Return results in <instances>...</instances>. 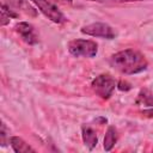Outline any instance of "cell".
<instances>
[{
	"label": "cell",
	"mask_w": 153,
	"mask_h": 153,
	"mask_svg": "<svg viewBox=\"0 0 153 153\" xmlns=\"http://www.w3.org/2000/svg\"><path fill=\"white\" fill-rule=\"evenodd\" d=\"M109 62L112 68L127 75L140 73L145 71L148 65L145 56L134 49H126L114 54Z\"/></svg>",
	"instance_id": "obj_1"
},
{
	"label": "cell",
	"mask_w": 153,
	"mask_h": 153,
	"mask_svg": "<svg viewBox=\"0 0 153 153\" xmlns=\"http://www.w3.org/2000/svg\"><path fill=\"white\" fill-rule=\"evenodd\" d=\"M68 51L75 57H94L98 53V45L91 39L76 38L67 44Z\"/></svg>",
	"instance_id": "obj_2"
},
{
	"label": "cell",
	"mask_w": 153,
	"mask_h": 153,
	"mask_svg": "<svg viewBox=\"0 0 153 153\" xmlns=\"http://www.w3.org/2000/svg\"><path fill=\"white\" fill-rule=\"evenodd\" d=\"M117 86L116 80L110 74H100L92 80L91 87L97 96L103 99H109Z\"/></svg>",
	"instance_id": "obj_3"
},
{
	"label": "cell",
	"mask_w": 153,
	"mask_h": 153,
	"mask_svg": "<svg viewBox=\"0 0 153 153\" xmlns=\"http://www.w3.org/2000/svg\"><path fill=\"white\" fill-rule=\"evenodd\" d=\"M32 4L36 5V7L51 22L56 24H62L67 22V18L65 14L57 8L55 4H53L50 0H30Z\"/></svg>",
	"instance_id": "obj_4"
},
{
	"label": "cell",
	"mask_w": 153,
	"mask_h": 153,
	"mask_svg": "<svg viewBox=\"0 0 153 153\" xmlns=\"http://www.w3.org/2000/svg\"><path fill=\"white\" fill-rule=\"evenodd\" d=\"M84 35L92 36V37H99L105 39H114L116 37V31L112 26H110L106 23H92L88 25H85L80 30Z\"/></svg>",
	"instance_id": "obj_5"
},
{
	"label": "cell",
	"mask_w": 153,
	"mask_h": 153,
	"mask_svg": "<svg viewBox=\"0 0 153 153\" xmlns=\"http://www.w3.org/2000/svg\"><path fill=\"white\" fill-rule=\"evenodd\" d=\"M14 30L22 37V39L30 45H33L38 42V36L31 24L26 22H19L14 25Z\"/></svg>",
	"instance_id": "obj_6"
},
{
	"label": "cell",
	"mask_w": 153,
	"mask_h": 153,
	"mask_svg": "<svg viewBox=\"0 0 153 153\" xmlns=\"http://www.w3.org/2000/svg\"><path fill=\"white\" fill-rule=\"evenodd\" d=\"M1 4H5L17 13H24L29 17H36L37 11L36 8L27 1V0H1Z\"/></svg>",
	"instance_id": "obj_7"
},
{
	"label": "cell",
	"mask_w": 153,
	"mask_h": 153,
	"mask_svg": "<svg viewBox=\"0 0 153 153\" xmlns=\"http://www.w3.org/2000/svg\"><path fill=\"white\" fill-rule=\"evenodd\" d=\"M81 137H82V141H84L85 146L88 149H93L97 146V142H98L97 133L90 126H82V128H81Z\"/></svg>",
	"instance_id": "obj_8"
},
{
	"label": "cell",
	"mask_w": 153,
	"mask_h": 153,
	"mask_svg": "<svg viewBox=\"0 0 153 153\" xmlns=\"http://www.w3.org/2000/svg\"><path fill=\"white\" fill-rule=\"evenodd\" d=\"M8 141H10V145H11L12 149H13L16 153L35 152V149H33L29 143H26L22 137H19V136H11Z\"/></svg>",
	"instance_id": "obj_9"
},
{
	"label": "cell",
	"mask_w": 153,
	"mask_h": 153,
	"mask_svg": "<svg viewBox=\"0 0 153 153\" xmlns=\"http://www.w3.org/2000/svg\"><path fill=\"white\" fill-rule=\"evenodd\" d=\"M117 141V131L115 129V127L110 126L105 133V137H104V149L105 151H111L112 147L115 146Z\"/></svg>",
	"instance_id": "obj_10"
},
{
	"label": "cell",
	"mask_w": 153,
	"mask_h": 153,
	"mask_svg": "<svg viewBox=\"0 0 153 153\" xmlns=\"http://www.w3.org/2000/svg\"><path fill=\"white\" fill-rule=\"evenodd\" d=\"M136 103L141 104V105H145V106L153 108V91H151L148 88L140 90V92L137 94Z\"/></svg>",
	"instance_id": "obj_11"
},
{
	"label": "cell",
	"mask_w": 153,
	"mask_h": 153,
	"mask_svg": "<svg viewBox=\"0 0 153 153\" xmlns=\"http://www.w3.org/2000/svg\"><path fill=\"white\" fill-rule=\"evenodd\" d=\"M11 18H12V17H11L5 10L1 8V20H0V24H1L2 26H5L6 24L10 23V19H11Z\"/></svg>",
	"instance_id": "obj_12"
},
{
	"label": "cell",
	"mask_w": 153,
	"mask_h": 153,
	"mask_svg": "<svg viewBox=\"0 0 153 153\" xmlns=\"http://www.w3.org/2000/svg\"><path fill=\"white\" fill-rule=\"evenodd\" d=\"M117 87H118V90H121V91H128V90L131 88V85H130L129 82L122 80V81H120V82L117 84Z\"/></svg>",
	"instance_id": "obj_13"
},
{
	"label": "cell",
	"mask_w": 153,
	"mask_h": 153,
	"mask_svg": "<svg viewBox=\"0 0 153 153\" xmlns=\"http://www.w3.org/2000/svg\"><path fill=\"white\" fill-rule=\"evenodd\" d=\"M0 136H1V146H5V139H6V127L5 123H1V131H0Z\"/></svg>",
	"instance_id": "obj_14"
},
{
	"label": "cell",
	"mask_w": 153,
	"mask_h": 153,
	"mask_svg": "<svg viewBox=\"0 0 153 153\" xmlns=\"http://www.w3.org/2000/svg\"><path fill=\"white\" fill-rule=\"evenodd\" d=\"M142 115H143V116H147V117H153V109L143 110V111H142Z\"/></svg>",
	"instance_id": "obj_15"
},
{
	"label": "cell",
	"mask_w": 153,
	"mask_h": 153,
	"mask_svg": "<svg viewBox=\"0 0 153 153\" xmlns=\"http://www.w3.org/2000/svg\"><path fill=\"white\" fill-rule=\"evenodd\" d=\"M115 2H133V1H142V0H111Z\"/></svg>",
	"instance_id": "obj_16"
},
{
	"label": "cell",
	"mask_w": 153,
	"mask_h": 153,
	"mask_svg": "<svg viewBox=\"0 0 153 153\" xmlns=\"http://www.w3.org/2000/svg\"><path fill=\"white\" fill-rule=\"evenodd\" d=\"M56 1H59V2H62V4H72V1L73 0H56Z\"/></svg>",
	"instance_id": "obj_17"
},
{
	"label": "cell",
	"mask_w": 153,
	"mask_h": 153,
	"mask_svg": "<svg viewBox=\"0 0 153 153\" xmlns=\"http://www.w3.org/2000/svg\"><path fill=\"white\" fill-rule=\"evenodd\" d=\"M91 1H97V0H91Z\"/></svg>",
	"instance_id": "obj_18"
}]
</instances>
